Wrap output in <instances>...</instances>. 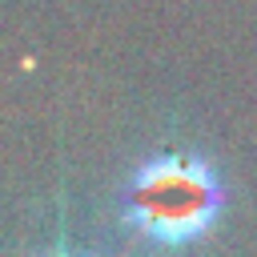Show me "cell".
I'll return each instance as SVG.
<instances>
[{
	"mask_svg": "<svg viewBox=\"0 0 257 257\" xmlns=\"http://www.w3.org/2000/svg\"><path fill=\"white\" fill-rule=\"evenodd\" d=\"M221 209V181L197 157L145 161L124 193V217L165 245H185L209 229Z\"/></svg>",
	"mask_w": 257,
	"mask_h": 257,
	"instance_id": "cell-1",
	"label": "cell"
}]
</instances>
